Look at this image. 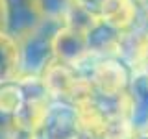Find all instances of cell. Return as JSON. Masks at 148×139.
Segmentation results:
<instances>
[{"instance_id": "cell-1", "label": "cell", "mask_w": 148, "mask_h": 139, "mask_svg": "<svg viewBox=\"0 0 148 139\" xmlns=\"http://www.w3.org/2000/svg\"><path fill=\"white\" fill-rule=\"evenodd\" d=\"M61 24L63 21L59 19H43L30 34L18 39V78H43L46 69L56 61L54 35Z\"/></svg>"}, {"instance_id": "cell-2", "label": "cell", "mask_w": 148, "mask_h": 139, "mask_svg": "<svg viewBox=\"0 0 148 139\" xmlns=\"http://www.w3.org/2000/svg\"><path fill=\"white\" fill-rule=\"evenodd\" d=\"M80 71L89 80L92 91L102 96L126 95L133 76V71L119 56H111V58L91 56L80 67Z\"/></svg>"}, {"instance_id": "cell-3", "label": "cell", "mask_w": 148, "mask_h": 139, "mask_svg": "<svg viewBox=\"0 0 148 139\" xmlns=\"http://www.w3.org/2000/svg\"><path fill=\"white\" fill-rule=\"evenodd\" d=\"M43 82L46 91L56 100H67L72 104H78L83 98L92 95V87L80 69L72 65H65L54 61L43 74Z\"/></svg>"}, {"instance_id": "cell-4", "label": "cell", "mask_w": 148, "mask_h": 139, "mask_svg": "<svg viewBox=\"0 0 148 139\" xmlns=\"http://www.w3.org/2000/svg\"><path fill=\"white\" fill-rule=\"evenodd\" d=\"M41 139H85L78 108L72 102L52 98L46 108L43 124L39 128Z\"/></svg>"}, {"instance_id": "cell-5", "label": "cell", "mask_w": 148, "mask_h": 139, "mask_svg": "<svg viewBox=\"0 0 148 139\" xmlns=\"http://www.w3.org/2000/svg\"><path fill=\"white\" fill-rule=\"evenodd\" d=\"M4 30L15 39H22L43 21L39 0H2Z\"/></svg>"}, {"instance_id": "cell-6", "label": "cell", "mask_w": 148, "mask_h": 139, "mask_svg": "<svg viewBox=\"0 0 148 139\" xmlns=\"http://www.w3.org/2000/svg\"><path fill=\"white\" fill-rule=\"evenodd\" d=\"M54 54L56 61L80 69L91 58L89 45H87V34L61 24L54 35Z\"/></svg>"}, {"instance_id": "cell-7", "label": "cell", "mask_w": 148, "mask_h": 139, "mask_svg": "<svg viewBox=\"0 0 148 139\" xmlns=\"http://www.w3.org/2000/svg\"><path fill=\"white\" fill-rule=\"evenodd\" d=\"M119 58L133 72L145 71L148 59V19L145 15L135 28H132L130 32L124 34L119 50Z\"/></svg>"}, {"instance_id": "cell-8", "label": "cell", "mask_w": 148, "mask_h": 139, "mask_svg": "<svg viewBox=\"0 0 148 139\" xmlns=\"http://www.w3.org/2000/svg\"><path fill=\"white\" fill-rule=\"evenodd\" d=\"M98 19L120 32H130L143 19V9L135 0H106Z\"/></svg>"}, {"instance_id": "cell-9", "label": "cell", "mask_w": 148, "mask_h": 139, "mask_svg": "<svg viewBox=\"0 0 148 139\" xmlns=\"http://www.w3.org/2000/svg\"><path fill=\"white\" fill-rule=\"evenodd\" d=\"M126 32H120L117 28L104 21H96L92 28L87 32V45H89V52L95 58H111V56H119L120 43Z\"/></svg>"}, {"instance_id": "cell-10", "label": "cell", "mask_w": 148, "mask_h": 139, "mask_svg": "<svg viewBox=\"0 0 148 139\" xmlns=\"http://www.w3.org/2000/svg\"><path fill=\"white\" fill-rule=\"evenodd\" d=\"M130 120L135 130L148 128V72H133L128 89Z\"/></svg>"}, {"instance_id": "cell-11", "label": "cell", "mask_w": 148, "mask_h": 139, "mask_svg": "<svg viewBox=\"0 0 148 139\" xmlns=\"http://www.w3.org/2000/svg\"><path fill=\"white\" fill-rule=\"evenodd\" d=\"M21 58H18V41L6 30H0V85L18 80Z\"/></svg>"}, {"instance_id": "cell-12", "label": "cell", "mask_w": 148, "mask_h": 139, "mask_svg": "<svg viewBox=\"0 0 148 139\" xmlns=\"http://www.w3.org/2000/svg\"><path fill=\"white\" fill-rule=\"evenodd\" d=\"M61 21H63L65 26H71L74 30H80V32H85L87 34V32L92 28V24L98 21V17L89 13L87 9H83L82 6H78V4L74 2L72 6L67 9V13L63 15Z\"/></svg>"}, {"instance_id": "cell-13", "label": "cell", "mask_w": 148, "mask_h": 139, "mask_svg": "<svg viewBox=\"0 0 148 139\" xmlns=\"http://www.w3.org/2000/svg\"><path fill=\"white\" fill-rule=\"evenodd\" d=\"M76 0H39L43 19H59L61 21L67 9L72 6Z\"/></svg>"}, {"instance_id": "cell-14", "label": "cell", "mask_w": 148, "mask_h": 139, "mask_svg": "<svg viewBox=\"0 0 148 139\" xmlns=\"http://www.w3.org/2000/svg\"><path fill=\"white\" fill-rule=\"evenodd\" d=\"M8 139H39V130L24 126V124H13Z\"/></svg>"}, {"instance_id": "cell-15", "label": "cell", "mask_w": 148, "mask_h": 139, "mask_svg": "<svg viewBox=\"0 0 148 139\" xmlns=\"http://www.w3.org/2000/svg\"><path fill=\"white\" fill-rule=\"evenodd\" d=\"M13 124H15V119L9 117L6 111L2 109V106H0V139H8Z\"/></svg>"}, {"instance_id": "cell-16", "label": "cell", "mask_w": 148, "mask_h": 139, "mask_svg": "<svg viewBox=\"0 0 148 139\" xmlns=\"http://www.w3.org/2000/svg\"><path fill=\"white\" fill-rule=\"evenodd\" d=\"M78 6H82L83 9H87L89 13L98 17L100 11H102V6L106 4V0H76Z\"/></svg>"}, {"instance_id": "cell-17", "label": "cell", "mask_w": 148, "mask_h": 139, "mask_svg": "<svg viewBox=\"0 0 148 139\" xmlns=\"http://www.w3.org/2000/svg\"><path fill=\"white\" fill-rule=\"evenodd\" d=\"M132 139H148V128H143V130H137L133 133Z\"/></svg>"}, {"instance_id": "cell-18", "label": "cell", "mask_w": 148, "mask_h": 139, "mask_svg": "<svg viewBox=\"0 0 148 139\" xmlns=\"http://www.w3.org/2000/svg\"><path fill=\"white\" fill-rule=\"evenodd\" d=\"M0 30H4V6H2V0H0Z\"/></svg>"}, {"instance_id": "cell-19", "label": "cell", "mask_w": 148, "mask_h": 139, "mask_svg": "<svg viewBox=\"0 0 148 139\" xmlns=\"http://www.w3.org/2000/svg\"><path fill=\"white\" fill-rule=\"evenodd\" d=\"M141 9H143V15L148 19V0H145V2L141 4Z\"/></svg>"}, {"instance_id": "cell-20", "label": "cell", "mask_w": 148, "mask_h": 139, "mask_svg": "<svg viewBox=\"0 0 148 139\" xmlns=\"http://www.w3.org/2000/svg\"><path fill=\"white\" fill-rule=\"evenodd\" d=\"M145 72H148V59H146V67H145Z\"/></svg>"}, {"instance_id": "cell-21", "label": "cell", "mask_w": 148, "mask_h": 139, "mask_svg": "<svg viewBox=\"0 0 148 139\" xmlns=\"http://www.w3.org/2000/svg\"><path fill=\"white\" fill-rule=\"evenodd\" d=\"M135 2H139V4H143V2H145V0H135Z\"/></svg>"}, {"instance_id": "cell-22", "label": "cell", "mask_w": 148, "mask_h": 139, "mask_svg": "<svg viewBox=\"0 0 148 139\" xmlns=\"http://www.w3.org/2000/svg\"><path fill=\"white\" fill-rule=\"evenodd\" d=\"M85 139H87V137H85Z\"/></svg>"}]
</instances>
